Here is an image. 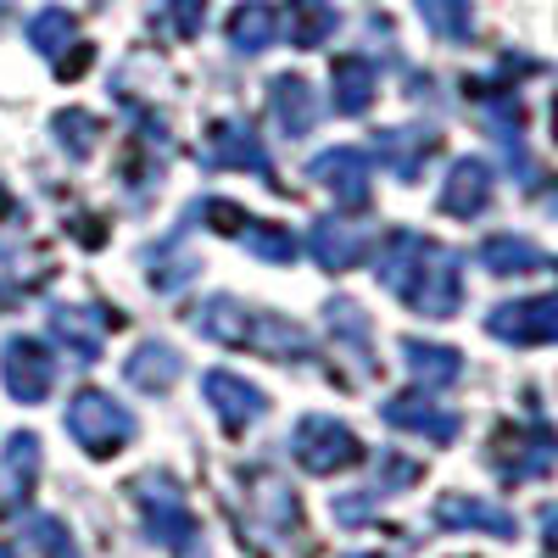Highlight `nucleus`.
<instances>
[{
	"mask_svg": "<svg viewBox=\"0 0 558 558\" xmlns=\"http://www.w3.org/2000/svg\"><path fill=\"white\" fill-rule=\"evenodd\" d=\"M134 413L112 397V391H78L68 408V436L89 452V458H112L134 441Z\"/></svg>",
	"mask_w": 558,
	"mask_h": 558,
	"instance_id": "3",
	"label": "nucleus"
},
{
	"mask_svg": "<svg viewBox=\"0 0 558 558\" xmlns=\"http://www.w3.org/2000/svg\"><path fill=\"white\" fill-rule=\"evenodd\" d=\"M386 418H391V425L418 430V436H430V441H452V436H458V418L441 413V408H430L425 397H397V402H386Z\"/></svg>",
	"mask_w": 558,
	"mask_h": 558,
	"instance_id": "22",
	"label": "nucleus"
},
{
	"mask_svg": "<svg viewBox=\"0 0 558 558\" xmlns=\"http://www.w3.org/2000/svg\"><path fill=\"white\" fill-rule=\"evenodd\" d=\"M324 324L336 330V341H341L347 352H357V357H363V368H375V352H368V318H363V307H357V302L336 296L330 307H324Z\"/></svg>",
	"mask_w": 558,
	"mask_h": 558,
	"instance_id": "25",
	"label": "nucleus"
},
{
	"mask_svg": "<svg viewBox=\"0 0 558 558\" xmlns=\"http://www.w3.org/2000/svg\"><path fill=\"white\" fill-rule=\"evenodd\" d=\"M0 380L17 402H45L57 386V352L39 336H7L0 341Z\"/></svg>",
	"mask_w": 558,
	"mask_h": 558,
	"instance_id": "6",
	"label": "nucleus"
},
{
	"mask_svg": "<svg viewBox=\"0 0 558 558\" xmlns=\"http://www.w3.org/2000/svg\"><path fill=\"white\" fill-rule=\"evenodd\" d=\"M51 129H57V140H62V151H68V157H89V151H96V140H101V123L89 118V112H78V107L57 112Z\"/></svg>",
	"mask_w": 558,
	"mask_h": 558,
	"instance_id": "27",
	"label": "nucleus"
},
{
	"mask_svg": "<svg viewBox=\"0 0 558 558\" xmlns=\"http://www.w3.org/2000/svg\"><path fill=\"white\" fill-rule=\"evenodd\" d=\"M486 191H492V168L475 162V157H463V162H452V179H447V196L441 202L458 218H475L486 207Z\"/></svg>",
	"mask_w": 558,
	"mask_h": 558,
	"instance_id": "19",
	"label": "nucleus"
},
{
	"mask_svg": "<svg viewBox=\"0 0 558 558\" xmlns=\"http://www.w3.org/2000/svg\"><path fill=\"white\" fill-rule=\"evenodd\" d=\"M123 375L140 386V391H168L179 375H184V352L173 341H140L123 363Z\"/></svg>",
	"mask_w": 558,
	"mask_h": 558,
	"instance_id": "15",
	"label": "nucleus"
},
{
	"mask_svg": "<svg viewBox=\"0 0 558 558\" xmlns=\"http://www.w3.org/2000/svg\"><path fill=\"white\" fill-rule=\"evenodd\" d=\"M486 263H492L497 274H520V268H536L542 257H536L525 241H492V246H486Z\"/></svg>",
	"mask_w": 558,
	"mask_h": 558,
	"instance_id": "30",
	"label": "nucleus"
},
{
	"mask_svg": "<svg viewBox=\"0 0 558 558\" xmlns=\"http://www.w3.org/2000/svg\"><path fill=\"white\" fill-rule=\"evenodd\" d=\"M357 558H375V553H357Z\"/></svg>",
	"mask_w": 558,
	"mask_h": 558,
	"instance_id": "34",
	"label": "nucleus"
},
{
	"mask_svg": "<svg viewBox=\"0 0 558 558\" xmlns=\"http://www.w3.org/2000/svg\"><path fill=\"white\" fill-rule=\"evenodd\" d=\"M279 28L291 34V45L313 51L318 39H330V34H336V7H330V0H291V7L279 12Z\"/></svg>",
	"mask_w": 558,
	"mask_h": 558,
	"instance_id": "20",
	"label": "nucleus"
},
{
	"mask_svg": "<svg viewBox=\"0 0 558 558\" xmlns=\"http://www.w3.org/2000/svg\"><path fill=\"white\" fill-rule=\"evenodd\" d=\"M368 101H375V68L363 57H341L336 62V107L357 118V112H368Z\"/></svg>",
	"mask_w": 558,
	"mask_h": 558,
	"instance_id": "24",
	"label": "nucleus"
},
{
	"mask_svg": "<svg viewBox=\"0 0 558 558\" xmlns=\"http://www.w3.org/2000/svg\"><path fill=\"white\" fill-rule=\"evenodd\" d=\"M196 324H202L207 341L241 347V352H257V357H279V363H307V357H313V336L302 330V324H291L286 313L252 307V302H241V296H213V302H202Z\"/></svg>",
	"mask_w": 558,
	"mask_h": 558,
	"instance_id": "2",
	"label": "nucleus"
},
{
	"mask_svg": "<svg viewBox=\"0 0 558 558\" xmlns=\"http://www.w3.org/2000/svg\"><path fill=\"white\" fill-rule=\"evenodd\" d=\"M28 39H34L39 57L57 62V78H78L84 62H89L84 39H78V28H73V12H62V7H45V12L28 23Z\"/></svg>",
	"mask_w": 558,
	"mask_h": 558,
	"instance_id": "8",
	"label": "nucleus"
},
{
	"mask_svg": "<svg viewBox=\"0 0 558 558\" xmlns=\"http://www.w3.org/2000/svg\"><path fill=\"white\" fill-rule=\"evenodd\" d=\"M207 402H213V413L223 418L229 430H246L252 418L268 413L263 386H252V380H241V375H229V368H213V375H207Z\"/></svg>",
	"mask_w": 558,
	"mask_h": 558,
	"instance_id": "11",
	"label": "nucleus"
},
{
	"mask_svg": "<svg viewBox=\"0 0 558 558\" xmlns=\"http://www.w3.org/2000/svg\"><path fill=\"white\" fill-rule=\"evenodd\" d=\"M207 168H246V173H257V179L274 184V162L263 151V140L241 118L213 123V134H207Z\"/></svg>",
	"mask_w": 558,
	"mask_h": 558,
	"instance_id": "10",
	"label": "nucleus"
},
{
	"mask_svg": "<svg viewBox=\"0 0 558 558\" xmlns=\"http://www.w3.org/2000/svg\"><path fill=\"white\" fill-rule=\"evenodd\" d=\"M380 279L418 313H430V318H447L463 296V279H458V257L430 246L425 235H397L386 241L380 252Z\"/></svg>",
	"mask_w": 558,
	"mask_h": 558,
	"instance_id": "1",
	"label": "nucleus"
},
{
	"mask_svg": "<svg viewBox=\"0 0 558 558\" xmlns=\"http://www.w3.org/2000/svg\"><path fill=\"white\" fill-rule=\"evenodd\" d=\"M363 235L347 223V218H318L313 223V257L330 268V274H341V268H352V263H363Z\"/></svg>",
	"mask_w": 558,
	"mask_h": 558,
	"instance_id": "17",
	"label": "nucleus"
},
{
	"mask_svg": "<svg viewBox=\"0 0 558 558\" xmlns=\"http://www.w3.org/2000/svg\"><path fill=\"white\" fill-rule=\"evenodd\" d=\"M0 470H7L12 502H23V497L39 486V436H34V430L7 436V452H0Z\"/></svg>",
	"mask_w": 558,
	"mask_h": 558,
	"instance_id": "21",
	"label": "nucleus"
},
{
	"mask_svg": "<svg viewBox=\"0 0 558 558\" xmlns=\"http://www.w3.org/2000/svg\"><path fill=\"white\" fill-rule=\"evenodd\" d=\"M268 112H274L279 134L302 140V134L318 123V96H313V84H307L302 73H279L274 89H268Z\"/></svg>",
	"mask_w": 558,
	"mask_h": 558,
	"instance_id": "12",
	"label": "nucleus"
},
{
	"mask_svg": "<svg viewBox=\"0 0 558 558\" xmlns=\"http://www.w3.org/2000/svg\"><path fill=\"white\" fill-rule=\"evenodd\" d=\"M202 12H207V0H173V7H168V17H173V34H184V39H191V34L202 28Z\"/></svg>",
	"mask_w": 558,
	"mask_h": 558,
	"instance_id": "31",
	"label": "nucleus"
},
{
	"mask_svg": "<svg viewBox=\"0 0 558 558\" xmlns=\"http://www.w3.org/2000/svg\"><path fill=\"white\" fill-rule=\"evenodd\" d=\"M23 531H28V547H34L39 558H73V536H68L62 520H51V514H28Z\"/></svg>",
	"mask_w": 558,
	"mask_h": 558,
	"instance_id": "28",
	"label": "nucleus"
},
{
	"mask_svg": "<svg viewBox=\"0 0 558 558\" xmlns=\"http://www.w3.org/2000/svg\"><path fill=\"white\" fill-rule=\"evenodd\" d=\"M134 508H140V520H146V536L157 547H191L196 542V514H191V502H184V486L162 470L151 475H140L134 481Z\"/></svg>",
	"mask_w": 558,
	"mask_h": 558,
	"instance_id": "4",
	"label": "nucleus"
},
{
	"mask_svg": "<svg viewBox=\"0 0 558 558\" xmlns=\"http://www.w3.org/2000/svg\"><path fill=\"white\" fill-rule=\"evenodd\" d=\"M184 229H191V223H179L168 241H157V246L140 252V263H146V279H151V291H162V296L184 291V286H191V279L202 274V263H196L191 252H179V246H184Z\"/></svg>",
	"mask_w": 558,
	"mask_h": 558,
	"instance_id": "13",
	"label": "nucleus"
},
{
	"mask_svg": "<svg viewBox=\"0 0 558 558\" xmlns=\"http://www.w3.org/2000/svg\"><path fill=\"white\" fill-rule=\"evenodd\" d=\"M441 525H475V531H497V536H514V525H508V514H497V508L475 502V497H447L436 508Z\"/></svg>",
	"mask_w": 558,
	"mask_h": 558,
	"instance_id": "26",
	"label": "nucleus"
},
{
	"mask_svg": "<svg viewBox=\"0 0 558 558\" xmlns=\"http://www.w3.org/2000/svg\"><path fill=\"white\" fill-rule=\"evenodd\" d=\"M291 458L307 475H336V470H347V463L363 458V447L341 418H302L296 436H291Z\"/></svg>",
	"mask_w": 558,
	"mask_h": 558,
	"instance_id": "7",
	"label": "nucleus"
},
{
	"mask_svg": "<svg viewBox=\"0 0 558 558\" xmlns=\"http://www.w3.org/2000/svg\"><path fill=\"white\" fill-rule=\"evenodd\" d=\"M486 324H492V336H508V341H558V296L497 307Z\"/></svg>",
	"mask_w": 558,
	"mask_h": 558,
	"instance_id": "14",
	"label": "nucleus"
},
{
	"mask_svg": "<svg viewBox=\"0 0 558 558\" xmlns=\"http://www.w3.org/2000/svg\"><path fill=\"white\" fill-rule=\"evenodd\" d=\"M0 558H12V553H7V547H0Z\"/></svg>",
	"mask_w": 558,
	"mask_h": 558,
	"instance_id": "33",
	"label": "nucleus"
},
{
	"mask_svg": "<svg viewBox=\"0 0 558 558\" xmlns=\"http://www.w3.org/2000/svg\"><path fill=\"white\" fill-rule=\"evenodd\" d=\"M418 7L436 23V34H452V39L470 34V0H418Z\"/></svg>",
	"mask_w": 558,
	"mask_h": 558,
	"instance_id": "29",
	"label": "nucleus"
},
{
	"mask_svg": "<svg viewBox=\"0 0 558 558\" xmlns=\"http://www.w3.org/2000/svg\"><path fill=\"white\" fill-rule=\"evenodd\" d=\"M313 179L330 191L341 207H368V157L357 146H330L313 157Z\"/></svg>",
	"mask_w": 558,
	"mask_h": 558,
	"instance_id": "9",
	"label": "nucleus"
},
{
	"mask_svg": "<svg viewBox=\"0 0 558 558\" xmlns=\"http://www.w3.org/2000/svg\"><path fill=\"white\" fill-rule=\"evenodd\" d=\"M223 34H229V45H235L241 57H257V51H268L274 34H279V12L263 7V0H246V7L229 12V28Z\"/></svg>",
	"mask_w": 558,
	"mask_h": 558,
	"instance_id": "18",
	"label": "nucleus"
},
{
	"mask_svg": "<svg viewBox=\"0 0 558 558\" xmlns=\"http://www.w3.org/2000/svg\"><path fill=\"white\" fill-rule=\"evenodd\" d=\"M101 330H107V313L96 307H51V336L73 347V357H101Z\"/></svg>",
	"mask_w": 558,
	"mask_h": 558,
	"instance_id": "16",
	"label": "nucleus"
},
{
	"mask_svg": "<svg viewBox=\"0 0 558 558\" xmlns=\"http://www.w3.org/2000/svg\"><path fill=\"white\" fill-rule=\"evenodd\" d=\"M191 218L207 223V229H218V235H235V241H241L252 257H263V263H291V257H296V235H291V229L252 218L241 202H218V196H207V202H196Z\"/></svg>",
	"mask_w": 558,
	"mask_h": 558,
	"instance_id": "5",
	"label": "nucleus"
},
{
	"mask_svg": "<svg viewBox=\"0 0 558 558\" xmlns=\"http://www.w3.org/2000/svg\"><path fill=\"white\" fill-rule=\"evenodd\" d=\"M12 213V191H7V184H0V218H7Z\"/></svg>",
	"mask_w": 558,
	"mask_h": 558,
	"instance_id": "32",
	"label": "nucleus"
},
{
	"mask_svg": "<svg viewBox=\"0 0 558 558\" xmlns=\"http://www.w3.org/2000/svg\"><path fill=\"white\" fill-rule=\"evenodd\" d=\"M402 357L418 375V386H452L458 380V352L452 347H430V341H402Z\"/></svg>",
	"mask_w": 558,
	"mask_h": 558,
	"instance_id": "23",
	"label": "nucleus"
}]
</instances>
